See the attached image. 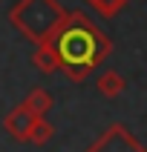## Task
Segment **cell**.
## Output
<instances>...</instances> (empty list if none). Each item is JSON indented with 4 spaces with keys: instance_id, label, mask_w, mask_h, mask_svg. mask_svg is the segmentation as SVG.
Wrapping results in <instances>:
<instances>
[{
    "instance_id": "obj_4",
    "label": "cell",
    "mask_w": 147,
    "mask_h": 152,
    "mask_svg": "<svg viewBox=\"0 0 147 152\" xmlns=\"http://www.w3.org/2000/svg\"><path fill=\"white\" fill-rule=\"evenodd\" d=\"M35 121H38V118H35L32 112H29L23 103H20V106H15V109H12L6 118H3V129H6L9 135L15 138V141H23V144H29V135H32Z\"/></svg>"
},
{
    "instance_id": "obj_1",
    "label": "cell",
    "mask_w": 147,
    "mask_h": 152,
    "mask_svg": "<svg viewBox=\"0 0 147 152\" xmlns=\"http://www.w3.org/2000/svg\"><path fill=\"white\" fill-rule=\"evenodd\" d=\"M49 43L61 58V72L72 83H84L112 52V40L84 12H66V20L58 26Z\"/></svg>"
},
{
    "instance_id": "obj_6",
    "label": "cell",
    "mask_w": 147,
    "mask_h": 152,
    "mask_svg": "<svg viewBox=\"0 0 147 152\" xmlns=\"http://www.w3.org/2000/svg\"><path fill=\"white\" fill-rule=\"evenodd\" d=\"M95 86H98V92H101L104 98H118V95L124 92L127 80H124L115 69H104L101 75H98V80H95Z\"/></svg>"
},
{
    "instance_id": "obj_8",
    "label": "cell",
    "mask_w": 147,
    "mask_h": 152,
    "mask_svg": "<svg viewBox=\"0 0 147 152\" xmlns=\"http://www.w3.org/2000/svg\"><path fill=\"white\" fill-rule=\"evenodd\" d=\"M52 135H55L52 124L46 118H38V121H35V126H32V135H29V144L43 146V144H49V141H52Z\"/></svg>"
},
{
    "instance_id": "obj_3",
    "label": "cell",
    "mask_w": 147,
    "mask_h": 152,
    "mask_svg": "<svg viewBox=\"0 0 147 152\" xmlns=\"http://www.w3.org/2000/svg\"><path fill=\"white\" fill-rule=\"evenodd\" d=\"M86 152H147V149L124 124H110L86 146Z\"/></svg>"
},
{
    "instance_id": "obj_5",
    "label": "cell",
    "mask_w": 147,
    "mask_h": 152,
    "mask_svg": "<svg viewBox=\"0 0 147 152\" xmlns=\"http://www.w3.org/2000/svg\"><path fill=\"white\" fill-rule=\"evenodd\" d=\"M32 66H35V69H41L43 75H52V72H58V69H61V58H58V52H55V46H52L49 40L35 43Z\"/></svg>"
},
{
    "instance_id": "obj_2",
    "label": "cell",
    "mask_w": 147,
    "mask_h": 152,
    "mask_svg": "<svg viewBox=\"0 0 147 152\" xmlns=\"http://www.w3.org/2000/svg\"><path fill=\"white\" fill-rule=\"evenodd\" d=\"M66 20V9L58 0H17L9 12V23L32 43H43Z\"/></svg>"
},
{
    "instance_id": "obj_9",
    "label": "cell",
    "mask_w": 147,
    "mask_h": 152,
    "mask_svg": "<svg viewBox=\"0 0 147 152\" xmlns=\"http://www.w3.org/2000/svg\"><path fill=\"white\" fill-rule=\"evenodd\" d=\"M89 6L98 12V15L104 17V20H110V17H115L121 12V9L127 6V0H86Z\"/></svg>"
},
{
    "instance_id": "obj_7",
    "label": "cell",
    "mask_w": 147,
    "mask_h": 152,
    "mask_svg": "<svg viewBox=\"0 0 147 152\" xmlns=\"http://www.w3.org/2000/svg\"><path fill=\"white\" fill-rule=\"evenodd\" d=\"M23 106L32 112L35 118H46V112L52 109V95L46 92V89H32V92L26 95Z\"/></svg>"
}]
</instances>
